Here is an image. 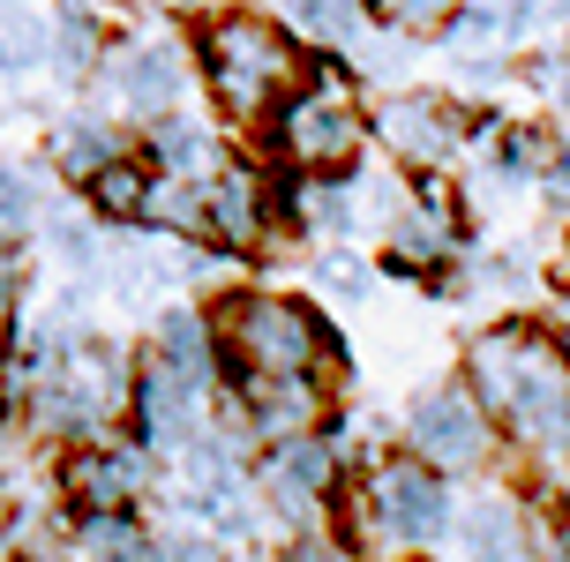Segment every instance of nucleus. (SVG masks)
I'll use <instances>...</instances> for the list:
<instances>
[{"instance_id":"obj_10","label":"nucleus","mask_w":570,"mask_h":562,"mask_svg":"<svg viewBox=\"0 0 570 562\" xmlns=\"http://www.w3.org/2000/svg\"><path fill=\"white\" fill-rule=\"evenodd\" d=\"M375 136L391 142V158L413 172H435L458 158V142H465V120H458L443 98H421V90H399V98H383L375 106Z\"/></svg>"},{"instance_id":"obj_6","label":"nucleus","mask_w":570,"mask_h":562,"mask_svg":"<svg viewBox=\"0 0 570 562\" xmlns=\"http://www.w3.org/2000/svg\"><path fill=\"white\" fill-rule=\"evenodd\" d=\"M405 450L428 457L435 473H488L495 457V413L473 383H435L405 405Z\"/></svg>"},{"instance_id":"obj_11","label":"nucleus","mask_w":570,"mask_h":562,"mask_svg":"<svg viewBox=\"0 0 570 562\" xmlns=\"http://www.w3.org/2000/svg\"><path fill=\"white\" fill-rule=\"evenodd\" d=\"M271 210H278V196L263 188V172L256 166H218L210 180H203V233L218 240V248L233 255H248L271 240Z\"/></svg>"},{"instance_id":"obj_2","label":"nucleus","mask_w":570,"mask_h":562,"mask_svg":"<svg viewBox=\"0 0 570 562\" xmlns=\"http://www.w3.org/2000/svg\"><path fill=\"white\" fill-rule=\"evenodd\" d=\"M203 76H210V90H218V106L233 120H263V112H278L285 90L308 76V53L271 16H218L203 30Z\"/></svg>"},{"instance_id":"obj_32","label":"nucleus","mask_w":570,"mask_h":562,"mask_svg":"<svg viewBox=\"0 0 570 562\" xmlns=\"http://www.w3.org/2000/svg\"><path fill=\"white\" fill-rule=\"evenodd\" d=\"M548 196L570 210V150H556V158H548Z\"/></svg>"},{"instance_id":"obj_25","label":"nucleus","mask_w":570,"mask_h":562,"mask_svg":"<svg viewBox=\"0 0 570 562\" xmlns=\"http://www.w3.org/2000/svg\"><path fill=\"white\" fill-rule=\"evenodd\" d=\"M361 8H368V0H285L293 30H308L323 46H353V38H361Z\"/></svg>"},{"instance_id":"obj_15","label":"nucleus","mask_w":570,"mask_h":562,"mask_svg":"<svg viewBox=\"0 0 570 562\" xmlns=\"http://www.w3.org/2000/svg\"><path fill=\"white\" fill-rule=\"evenodd\" d=\"M458 255V210L443 188H413L405 210L391 218V263L399 270H443Z\"/></svg>"},{"instance_id":"obj_30","label":"nucleus","mask_w":570,"mask_h":562,"mask_svg":"<svg viewBox=\"0 0 570 562\" xmlns=\"http://www.w3.org/2000/svg\"><path fill=\"white\" fill-rule=\"evenodd\" d=\"M533 90L556 98V106H570V53H541L533 60Z\"/></svg>"},{"instance_id":"obj_23","label":"nucleus","mask_w":570,"mask_h":562,"mask_svg":"<svg viewBox=\"0 0 570 562\" xmlns=\"http://www.w3.org/2000/svg\"><path fill=\"white\" fill-rule=\"evenodd\" d=\"M76 555H158V540H142V525L128 510H83Z\"/></svg>"},{"instance_id":"obj_5","label":"nucleus","mask_w":570,"mask_h":562,"mask_svg":"<svg viewBox=\"0 0 570 562\" xmlns=\"http://www.w3.org/2000/svg\"><path fill=\"white\" fill-rule=\"evenodd\" d=\"M368 142V112L338 76H301L278 98V158L293 172H338L361 158Z\"/></svg>"},{"instance_id":"obj_31","label":"nucleus","mask_w":570,"mask_h":562,"mask_svg":"<svg viewBox=\"0 0 570 562\" xmlns=\"http://www.w3.org/2000/svg\"><path fill=\"white\" fill-rule=\"evenodd\" d=\"M16 300H23V270H16V248H0V331L16 323Z\"/></svg>"},{"instance_id":"obj_19","label":"nucleus","mask_w":570,"mask_h":562,"mask_svg":"<svg viewBox=\"0 0 570 562\" xmlns=\"http://www.w3.org/2000/svg\"><path fill=\"white\" fill-rule=\"evenodd\" d=\"M158 361L210 391V383H218V337H210V323H203L196 308H166L158 315Z\"/></svg>"},{"instance_id":"obj_21","label":"nucleus","mask_w":570,"mask_h":562,"mask_svg":"<svg viewBox=\"0 0 570 562\" xmlns=\"http://www.w3.org/2000/svg\"><path fill=\"white\" fill-rule=\"evenodd\" d=\"M114 150H120V136H114L106 112H76V120H60V128H53V166L76 172V180H90Z\"/></svg>"},{"instance_id":"obj_27","label":"nucleus","mask_w":570,"mask_h":562,"mask_svg":"<svg viewBox=\"0 0 570 562\" xmlns=\"http://www.w3.org/2000/svg\"><path fill=\"white\" fill-rule=\"evenodd\" d=\"M368 16L391 30H435L451 23V0H368Z\"/></svg>"},{"instance_id":"obj_33","label":"nucleus","mask_w":570,"mask_h":562,"mask_svg":"<svg viewBox=\"0 0 570 562\" xmlns=\"http://www.w3.org/2000/svg\"><path fill=\"white\" fill-rule=\"evenodd\" d=\"M158 8H196V0H158Z\"/></svg>"},{"instance_id":"obj_20","label":"nucleus","mask_w":570,"mask_h":562,"mask_svg":"<svg viewBox=\"0 0 570 562\" xmlns=\"http://www.w3.org/2000/svg\"><path fill=\"white\" fill-rule=\"evenodd\" d=\"M150 188H158V172L136 166V158H120V150L90 172V203H98V218H114V225L150 218Z\"/></svg>"},{"instance_id":"obj_26","label":"nucleus","mask_w":570,"mask_h":562,"mask_svg":"<svg viewBox=\"0 0 570 562\" xmlns=\"http://www.w3.org/2000/svg\"><path fill=\"white\" fill-rule=\"evenodd\" d=\"M38 233V188L16 166H0V248H23Z\"/></svg>"},{"instance_id":"obj_17","label":"nucleus","mask_w":570,"mask_h":562,"mask_svg":"<svg viewBox=\"0 0 570 562\" xmlns=\"http://www.w3.org/2000/svg\"><path fill=\"white\" fill-rule=\"evenodd\" d=\"M443 533L458 555H525V510L511 495H473V503H451Z\"/></svg>"},{"instance_id":"obj_1","label":"nucleus","mask_w":570,"mask_h":562,"mask_svg":"<svg viewBox=\"0 0 570 562\" xmlns=\"http://www.w3.org/2000/svg\"><path fill=\"white\" fill-rule=\"evenodd\" d=\"M465 383L481 391L495 427L518 435V450H533L556 473L570 465V353L556 337L525 331V323L488 331L481 345L465 353Z\"/></svg>"},{"instance_id":"obj_14","label":"nucleus","mask_w":570,"mask_h":562,"mask_svg":"<svg viewBox=\"0 0 570 562\" xmlns=\"http://www.w3.org/2000/svg\"><path fill=\"white\" fill-rule=\"evenodd\" d=\"M60 487H68V503H76V510H136V495L150 487V473H142V450L83 443L76 457H68Z\"/></svg>"},{"instance_id":"obj_7","label":"nucleus","mask_w":570,"mask_h":562,"mask_svg":"<svg viewBox=\"0 0 570 562\" xmlns=\"http://www.w3.org/2000/svg\"><path fill=\"white\" fill-rule=\"evenodd\" d=\"M451 525V487L428 457H391L368 473V533H383L391 548H428Z\"/></svg>"},{"instance_id":"obj_13","label":"nucleus","mask_w":570,"mask_h":562,"mask_svg":"<svg viewBox=\"0 0 570 562\" xmlns=\"http://www.w3.org/2000/svg\"><path fill=\"white\" fill-rule=\"evenodd\" d=\"M233 413H240V427H256L263 443H278V435L323 427V391H315V375H240Z\"/></svg>"},{"instance_id":"obj_12","label":"nucleus","mask_w":570,"mask_h":562,"mask_svg":"<svg viewBox=\"0 0 570 562\" xmlns=\"http://www.w3.org/2000/svg\"><path fill=\"white\" fill-rule=\"evenodd\" d=\"M203 383H188V375H173L166 361H150L136 375V405H128V413H136V427H142V443L150 450H166V457H180V450L196 443L203 427H210V413H203Z\"/></svg>"},{"instance_id":"obj_18","label":"nucleus","mask_w":570,"mask_h":562,"mask_svg":"<svg viewBox=\"0 0 570 562\" xmlns=\"http://www.w3.org/2000/svg\"><path fill=\"white\" fill-rule=\"evenodd\" d=\"M150 158L166 166V180H210L226 166V142L210 120H188V112H158L150 120Z\"/></svg>"},{"instance_id":"obj_28","label":"nucleus","mask_w":570,"mask_h":562,"mask_svg":"<svg viewBox=\"0 0 570 562\" xmlns=\"http://www.w3.org/2000/svg\"><path fill=\"white\" fill-rule=\"evenodd\" d=\"M315 285L338 293V300H361V293H368V270H361L353 255H323V263H315Z\"/></svg>"},{"instance_id":"obj_4","label":"nucleus","mask_w":570,"mask_h":562,"mask_svg":"<svg viewBox=\"0 0 570 562\" xmlns=\"http://www.w3.org/2000/svg\"><path fill=\"white\" fill-rule=\"evenodd\" d=\"M136 405V367L120 345H68L53 367H38V391H30V421L53 427V435H106Z\"/></svg>"},{"instance_id":"obj_29","label":"nucleus","mask_w":570,"mask_h":562,"mask_svg":"<svg viewBox=\"0 0 570 562\" xmlns=\"http://www.w3.org/2000/svg\"><path fill=\"white\" fill-rule=\"evenodd\" d=\"M53 248H60V263H76V270H90V263H106V255H98V240H90V225H53Z\"/></svg>"},{"instance_id":"obj_16","label":"nucleus","mask_w":570,"mask_h":562,"mask_svg":"<svg viewBox=\"0 0 570 562\" xmlns=\"http://www.w3.org/2000/svg\"><path fill=\"white\" fill-rule=\"evenodd\" d=\"M278 210L293 218V233H315V240H345L361 225V203H353V180L345 172H301L278 196Z\"/></svg>"},{"instance_id":"obj_24","label":"nucleus","mask_w":570,"mask_h":562,"mask_svg":"<svg viewBox=\"0 0 570 562\" xmlns=\"http://www.w3.org/2000/svg\"><path fill=\"white\" fill-rule=\"evenodd\" d=\"M38 60H46V23L23 0H0V76H23Z\"/></svg>"},{"instance_id":"obj_9","label":"nucleus","mask_w":570,"mask_h":562,"mask_svg":"<svg viewBox=\"0 0 570 562\" xmlns=\"http://www.w3.org/2000/svg\"><path fill=\"white\" fill-rule=\"evenodd\" d=\"M98 90H106V106L136 112V120H158L188 90V53L173 38H120L114 53H98Z\"/></svg>"},{"instance_id":"obj_8","label":"nucleus","mask_w":570,"mask_h":562,"mask_svg":"<svg viewBox=\"0 0 570 562\" xmlns=\"http://www.w3.org/2000/svg\"><path fill=\"white\" fill-rule=\"evenodd\" d=\"M338 473H345L338 443H331L323 427H301V435H278V443H263L256 495L278 510L293 533H308V517L323 510V495L338 487Z\"/></svg>"},{"instance_id":"obj_22","label":"nucleus","mask_w":570,"mask_h":562,"mask_svg":"<svg viewBox=\"0 0 570 562\" xmlns=\"http://www.w3.org/2000/svg\"><path fill=\"white\" fill-rule=\"evenodd\" d=\"M46 53H53V68L76 83V76H98V53H106V38H98V23H90L83 8H60L53 30H46Z\"/></svg>"},{"instance_id":"obj_3","label":"nucleus","mask_w":570,"mask_h":562,"mask_svg":"<svg viewBox=\"0 0 570 562\" xmlns=\"http://www.w3.org/2000/svg\"><path fill=\"white\" fill-rule=\"evenodd\" d=\"M218 353L240 375H323L331 367V323L293 293H233L218 315Z\"/></svg>"}]
</instances>
